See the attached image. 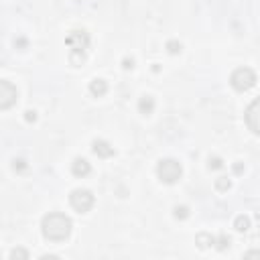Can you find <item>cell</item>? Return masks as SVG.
Masks as SVG:
<instances>
[{"mask_svg": "<svg viewBox=\"0 0 260 260\" xmlns=\"http://www.w3.org/2000/svg\"><path fill=\"white\" fill-rule=\"evenodd\" d=\"M138 110H140V114H144V116L152 114V110H154V100H152L150 95H142L140 102H138Z\"/></svg>", "mask_w": 260, "mask_h": 260, "instance_id": "11", "label": "cell"}, {"mask_svg": "<svg viewBox=\"0 0 260 260\" xmlns=\"http://www.w3.org/2000/svg\"><path fill=\"white\" fill-rule=\"evenodd\" d=\"M248 228H250V219L246 215H238L236 217V230L238 232H248Z\"/></svg>", "mask_w": 260, "mask_h": 260, "instance_id": "12", "label": "cell"}, {"mask_svg": "<svg viewBox=\"0 0 260 260\" xmlns=\"http://www.w3.org/2000/svg\"><path fill=\"white\" fill-rule=\"evenodd\" d=\"M89 171H91V165H89L85 158H81V156H77V158L71 162V173H73L75 177H87Z\"/></svg>", "mask_w": 260, "mask_h": 260, "instance_id": "9", "label": "cell"}, {"mask_svg": "<svg viewBox=\"0 0 260 260\" xmlns=\"http://www.w3.org/2000/svg\"><path fill=\"white\" fill-rule=\"evenodd\" d=\"M91 148H93V152H95L98 156H102V158H108V156H112V154H114V146H112L110 142H106V140H102V138H98V140H93V144H91Z\"/></svg>", "mask_w": 260, "mask_h": 260, "instance_id": "8", "label": "cell"}, {"mask_svg": "<svg viewBox=\"0 0 260 260\" xmlns=\"http://www.w3.org/2000/svg\"><path fill=\"white\" fill-rule=\"evenodd\" d=\"M156 175L162 183H177L183 175V169H181V162L175 160V158H162L158 165H156Z\"/></svg>", "mask_w": 260, "mask_h": 260, "instance_id": "2", "label": "cell"}, {"mask_svg": "<svg viewBox=\"0 0 260 260\" xmlns=\"http://www.w3.org/2000/svg\"><path fill=\"white\" fill-rule=\"evenodd\" d=\"M89 91H91V95L100 98V95H104V93L108 91V83H106L104 79H93V81L89 83Z\"/></svg>", "mask_w": 260, "mask_h": 260, "instance_id": "10", "label": "cell"}, {"mask_svg": "<svg viewBox=\"0 0 260 260\" xmlns=\"http://www.w3.org/2000/svg\"><path fill=\"white\" fill-rule=\"evenodd\" d=\"M219 248H225V246H230V238L228 236H219Z\"/></svg>", "mask_w": 260, "mask_h": 260, "instance_id": "19", "label": "cell"}, {"mask_svg": "<svg viewBox=\"0 0 260 260\" xmlns=\"http://www.w3.org/2000/svg\"><path fill=\"white\" fill-rule=\"evenodd\" d=\"M26 120H28V122H35V120H37V114L28 110V112H26Z\"/></svg>", "mask_w": 260, "mask_h": 260, "instance_id": "20", "label": "cell"}, {"mask_svg": "<svg viewBox=\"0 0 260 260\" xmlns=\"http://www.w3.org/2000/svg\"><path fill=\"white\" fill-rule=\"evenodd\" d=\"M124 67H126V69H128V67H132V59H130V61L126 59V61H124Z\"/></svg>", "mask_w": 260, "mask_h": 260, "instance_id": "21", "label": "cell"}, {"mask_svg": "<svg viewBox=\"0 0 260 260\" xmlns=\"http://www.w3.org/2000/svg\"><path fill=\"white\" fill-rule=\"evenodd\" d=\"M41 230H43V236L51 242H63L69 238L71 234V219L65 215V213H47L41 221Z\"/></svg>", "mask_w": 260, "mask_h": 260, "instance_id": "1", "label": "cell"}, {"mask_svg": "<svg viewBox=\"0 0 260 260\" xmlns=\"http://www.w3.org/2000/svg\"><path fill=\"white\" fill-rule=\"evenodd\" d=\"M189 215V207H185V205H177L175 207V217L177 219H185Z\"/></svg>", "mask_w": 260, "mask_h": 260, "instance_id": "14", "label": "cell"}, {"mask_svg": "<svg viewBox=\"0 0 260 260\" xmlns=\"http://www.w3.org/2000/svg\"><path fill=\"white\" fill-rule=\"evenodd\" d=\"M167 49H169V53H181V43H177V41H169L167 43Z\"/></svg>", "mask_w": 260, "mask_h": 260, "instance_id": "17", "label": "cell"}, {"mask_svg": "<svg viewBox=\"0 0 260 260\" xmlns=\"http://www.w3.org/2000/svg\"><path fill=\"white\" fill-rule=\"evenodd\" d=\"M221 167H223V162H221L219 156H211L209 158V169H221Z\"/></svg>", "mask_w": 260, "mask_h": 260, "instance_id": "18", "label": "cell"}, {"mask_svg": "<svg viewBox=\"0 0 260 260\" xmlns=\"http://www.w3.org/2000/svg\"><path fill=\"white\" fill-rule=\"evenodd\" d=\"M10 258H28V252L26 250H22V248H14L12 252H10Z\"/></svg>", "mask_w": 260, "mask_h": 260, "instance_id": "16", "label": "cell"}, {"mask_svg": "<svg viewBox=\"0 0 260 260\" xmlns=\"http://www.w3.org/2000/svg\"><path fill=\"white\" fill-rule=\"evenodd\" d=\"M69 203H71V207H73L75 211L87 213V211L91 209V205H93V195H91V191H87V189H75V191L69 195Z\"/></svg>", "mask_w": 260, "mask_h": 260, "instance_id": "5", "label": "cell"}, {"mask_svg": "<svg viewBox=\"0 0 260 260\" xmlns=\"http://www.w3.org/2000/svg\"><path fill=\"white\" fill-rule=\"evenodd\" d=\"M258 100H254L252 104H250V108L246 110V124H248V128L254 132V134H258Z\"/></svg>", "mask_w": 260, "mask_h": 260, "instance_id": "7", "label": "cell"}, {"mask_svg": "<svg viewBox=\"0 0 260 260\" xmlns=\"http://www.w3.org/2000/svg\"><path fill=\"white\" fill-rule=\"evenodd\" d=\"M230 83L236 91H248L250 87H254L256 83V73L250 69V67H238L232 77H230Z\"/></svg>", "mask_w": 260, "mask_h": 260, "instance_id": "3", "label": "cell"}, {"mask_svg": "<svg viewBox=\"0 0 260 260\" xmlns=\"http://www.w3.org/2000/svg\"><path fill=\"white\" fill-rule=\"evenodd\" d=\"M197 244H199L201 248H205V246H209V244H215V238H211V236H207V234H199V236H197Z\"/></svg>", "mask_w": 260, "mask_h": 260, "instance_id": "13", "label": "cell"}, {"mask_svg": "<svg viewBox=\"0 0 260 260\" xmlns=\"http://www.w3.org/2000/svg\"><path fill=\"white\" fill-rule=\"evenodd\" d=\"M16 98H18V91L16 87L6 81V79H0V110H8L16 104Z\"/></svg>", "mask_w": 260, "mask_h": 260, "instance_id": "6", "label": "cell"}, {"mask_svg": "<svg viewBox=\"0 0 260 260\" xmlns=\"http://www.w3.org/2000/svg\"><path fill=\"white\" fill-rule=\"evenodd\" d=\"M215 187H217L219 191H228V189H230V179H228V177H219V179L215 181Z\"/></svg>", "mask_w": 260, "mask_h": 260, "instance_id": "15", "label": "cell"}, {"mask_svg": "<svg viewBox=\"0 0 260 260\" xmlns=\"http://www.w3.org/2000/svg\"><path fill=\"white\" fill-rule=\"evenodd\" d=\"M87 43H89V37H87L85 30H71V32H69L67 45H69V49H71V63H75V59H77L79 53H81V55L85 53Z\"/></svg>", "mask_w": 260, "mask_h": 260, "instance_id": "4", "label": "cell"}]
</instances>
